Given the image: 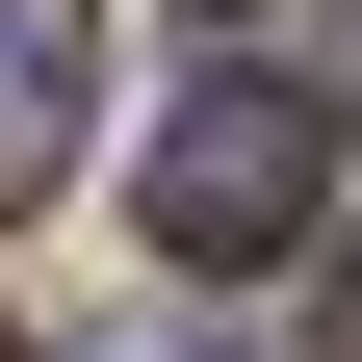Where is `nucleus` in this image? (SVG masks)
Segmentation results:
<instances>
[{"label":"nucleus","instance_id":"20e7f679","mask_svg":"<svg viewBox=\"0 0 362 362\" xmlns=\"http://www.w3.org/2000/svg\"><path fill=\"white\" fill-rule=\"evenodd\" d=\"M104 362H181V337H104Z\"/></svg>","mask_w":362,"mask_h":362},{"label":"nucleus","instance_id":"7ed1b4c3","mask_svg":"<svg viewBox=\"0 0 362 362\" xmlns=\"http://www.w3.org/2000/svg\"><path fill=\"white\" fill-rule=\"evenodd\" d=\"M310 337H362V207H310Z\"/></svg>","mask_w":362,"mask_h":362},{"label":"nucleus","instance_id":"f03ea898","mask_svg":"<svg viewBox=\"0 0 362 362\" xmlns=\"http://www.w3.org/2000/svg\"><path fill=\"white\" fill-rule=\"evenodd\" d=\"M104 129V0H0V207H52Z\"/></svg>","mask_w":362,"mask_h":362},{"label":"nucleus","instance_id":"f257e3e1","mask_svg":"<svg viewBox=\"0 0 362 362\" xmlns=\"http://www.w3.org/2000/svg\"><path fill=\"white\" fill-rule=\"evenodd\" d=\"M310 207H337V104H310V78H181V129H156V259L181 285L285 259Z\"/></svg>","mask_w":362,"mask_h":362}]
</instances>
